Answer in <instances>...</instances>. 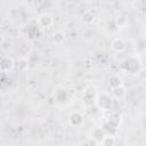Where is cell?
<instances>
[{"mask_svg":"<svg viewBox=\"0 0 146 146\" xmlns=\"http://www.w3.org/2000/svg\"><path fill=\"white\" fill-rule=\"evenodd\" d=\"M97 104H98V107L103 111H108L111 110L112 105H113V98L110 94H106V92H103L100 95H98L97 97Z\"/></svg>","mask_w":146,"mask_h":146,"instance_id":"1","label":"cell"},{"mask_svg":"<svg viewBox=\"0 0 146 146\" xmlns=\"http://www.w3.org/2000/svg\"><path fill=\"white\" fill-rule=\"evenodd\" d=\"M38 23H39V25H40L41 27H43V29H48V27H50V26L52 25V23H54V18H52V16L49 15V14H42V15L39 16V18H38Z\"/></svg>","mask_w":146,"mask_h":146,"instance_id":"2","label":"cell"},{"mask_svg":"<svg viewBox=\"0 0 146 146\" xmlns=\"http://www.w3.org/2000/svg\"><path fill=\"white\" fill-rule=\"evenodd\" d=\"M90 136H91V137H90L91 139H94V140H96L98 144H100L102 140H103V138L106 136V132H105V130H104L103 128H100V127H96V128L92 129Z\"/></svg>","mask_w":146,"mask_h":146,"instance_id":"3","label":"cell"},{"mask_svg":"<svg viewBox=\"0 0 146 146\" xmlns=\"http://www.w3.org/2000/svg\"><path fill=\"white\" fill-rule=\"evenodd\" d=\"M68 121H70V124L73 125V127H79L82 122H83V116L82 114H80L79 112H73L71 113L70 117H68Z\"/></svg>","mask_w":146,"mask_h":146,"instance_id":"4","label":"cell"},{"mask_svg":"<svg viewBox=\"0 0 146 146\" xmlns=\"http://www.w3.org/2000/svg\"><path fill=\"white\" fill-rule=\"evenodd\" d=\"M107 83L112 89H114V88H117V87L122 86V79L119 74H112V75H110Z\"/></svg>","mask_w":146,"mask_h":146,"instance_id":"5","label":"cell"},{"mask_svg":"<svg viewBox=\"0 0 146 146\" xmlns=\"http://www.w3.org/2000/svg\"><path fill=\"white\" fill-rule=\"evenodd\" d=\"M112 49L115 52H122L125 49V43L122 39H115L112 42Z\"/></svg>","mask_w":146,"mask_h":146,"instance_id":"6","label":"cell"},{"mask_svg":"<svg viewBox=\"0 0 146 146\" xmlns=\"http://www.w3.org/2000/svg\"><path fill=\"white\" fill-rule=\"evenodd\" d=\"M112 90H113V96H114L116 99H122V98L125 96V94H127L125 88H124L123 86H120V87L114 88V89H112Z\"/></svg>","mask_w":146,"mask_h":146,"instance_id":"7","label":"cell"},{"mask_svg":"<svg viewBox=\"0 0 146 146\" xmlns=\"http://www.w3.org/2000/svg\"><path fill=\"white\" fill-rule=\"evenodd\" d=\"M115 143H116V140H115V138H114V136H112V135H106L104 138H103V140H102V145L103 146H115Z\"/></svg>","mask_w":146,"mask_h":146,"instance_id":"8","label":"cell"},{"mask_svg":"<svg viewBox=\"0 0 146 146\" xmlns=\"http://www.w3.org/2000/svg\"><path fill=\"white\" fill-rule=\"evenodd\" d=\"M13 66V60L10 57H2L0 60V67L2 70H9Z\"/></svg>","mask_w":146,"mask_h":146,"instance_id":"9","label":"cell"},{"mask_svg":"<svg viewBox=\"0 0 146 146\" xmlns=\"http://www.w3.org/2000/svg\"><path fill=\"white\" fill-rule=\"evenodd\" d=\"M52 36H54V38H52V39H54V42H55L56 44H62V43L65 41V34H64L62 31L55 32Z\"/></svg>","mask_w":146,"mask_h":146,"instance_id":"10","label":"cell"},{"mask_svg":"<svg viewBox=\"0 0 146 146\" xmlns=\"http://www.w3.org/2000/svg\"><path fill=\"white\" fill-rule=\"evenodd\" d=\"M95 19V15L90 11V10H86L83 14H82V21L86 23V24H90L92 23Z\"/></svg>","mask_w":146,"mask_h":146,"instance_id":"11","label":"cell"},{"mask_svg":"<svg viewBox=\"0 0 146 146\" xmlns=\"http://www.w3.org/2000/svg\"><path fill=\"white\" fill-rule=\"evenodd\" d=\"M115 23H116V25H117L119 27H123V26H125V25L128 24V18H127V16H124V15H119V16L115 18Z\"/></svg>","mask_w":146,"mask_h":146,"instance_id":"12","label":"cell"},{"mask_svg":"<svg viewBox=\"0 0 146 146\" xmlns=\"http://www.w3.org/2000/svg\"><path fill=\"white\" fill-rule=\"evenodd\" d=\"M29 67V62L26 58H19L18 59V68L21 71H25Z\"/></svg>","mask_w":146,"mask_h":146,"instance_id":"13","label":"cell"},{"mask_svg":"<svg viewBox=\"0 0 146 146\" xmlns=\"http://www.w3.org/2000/svg\"><path fill=\"white\" fill-rule=\"evenodd\" d=\"M89 145H90V146H97V145H98V143H97L96 140H94V139H91V138H90V140H89Z\"/></svg>","mask_w":146,"mask_h":146,"instance_id":"14","label":"cell"},{"mask_svg":"<svg viewBox=\"0 0 146 146\" xmlns=\"http://www.w3.org/2000/svg\"><path fill=\"white\" fill-rule=\"evenodd\" d=\"M3 40H5V39H3V36H2V34H0V44H1L2 42H3Z\"/></svg>","mask_w":146,"mask_h":146,"instance_id":"15","label":"cell"},{"mask_svg":"<svg viewBox=\"0 0 146 146\" xmlns=\"http://www.w3.org/2000/svg\"><path fill=\"white\" fill-rule=\"evenodd\" d=\"M0 137H1V131H0Z\"/></svg>","mask_w":146,"mask_h":146,"instance_id":"16","label":"cell"}]
</instances>
